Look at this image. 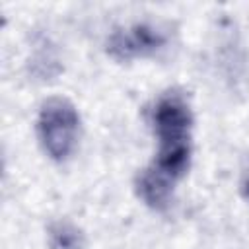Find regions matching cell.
I'll list each match as a JSON object with an SVG mask.
<instances>
[{"mask_svg":"<svg viewBox=\"0 0 249 249\" xmlns=\"http://www.w3.org/2000/svg\"><path fill=\"white\" fill-rule=\"evenodd\" d=\"M152 124L158 138V154L150 167L177 183L187 173L193 152V111L187 97L179 89L161 93L152 109Z\"/></svg>","mask_w":249,"mask_h":249,"instance_id":"cell-1","label":"cell"},{"mask_svg":"<svg viewBox=\"0 0 249 249\" xmlns=\"http://www.w3.org/2000/svg\"><path fill=\"white\" fill-rule=\"evenodd\" d=\"M80 117L66 97H51L41 105L37 130L45 152L54 161H64L76 148Z\"/></svg>","mask_w":249,"mask_h":249,"instance_id":"cell-2","label":"cell"},{"mask_svg":"<svg viewBox=\"0 0 249 249\" xmlns=\"http://www.w3.org/2000/svg\"><path fill=\"white\" fill-rule=\"evenodd\" d=\"M169 43V29L160 23H132L115 29L107 39V53L117 60H132L160 53Z\"/></svg>","mask_w":249,"mask_h":249,"instance_id":"cell-3","label":"cell"},{"mask_svg":"<svg viewBox=\"0 0 249 249\" xmlns=\"http://www.w3.org/2000/svg\"><path fill=\"white\" fill-rule=\"evenodd\" d=\"M173 185L175 183H171L167 177L158 173L154 167L142 169L136 177V191H138L140 198L156 210H161L169 204Z\"/></svg>","mask_w":249,"mask_h":249,"instance_id":"cell-4","label":"cell"},{"mask_svg":"<svg viewBox=\"0 0 249 249\" xmlns=\"http://www.w3.org/2000/svg\"><path fill=\"white\" fill-rule=\"evenodd\" d=\"M49 247L51 249H84L86 239L78 226L60 220L49 228Z\"/></svg>","mask_w":249,"mask_h":249,"instance_id":"cell-5","label":"cell"},{"mask_svg":"<svg viewBox=\"0 0 249 249\" xmlns=\"http://www.w3.org/2000/svg\"><path fill=\"white\" fill-rule=\"evenodd\" d=\"M243 195H245V198L249 200V171H247V175H245V179H243Z\"/></svg>","mask_w":249,"mask_h":249,"instance_id":"cell-6","label":"cell"}]
</instances>
